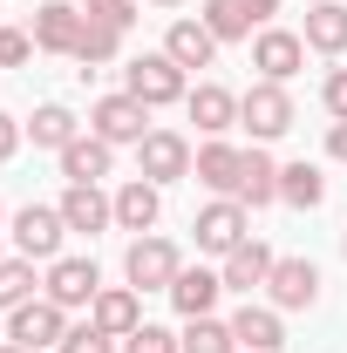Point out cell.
<instances>
[{
    "instance_id": "12",
    "label": "cell",
    "mask_w": 347,
    "mask_h": 353,
    "mask_svg": "<svg viewBox=\"0 0 347 353\" xmlns=\"http://www.w3.org/2000/svg\"><path fill=\"white\" fill-rule=\"evenodd\" d=\"M35 48L41 54H68L75 61V41H82V7H68V0H48V7H35Z\"/></svg>"
},
{
    "instance_id": "5",
    "label": "cell",
    "mask_w": 347,
    "mask_h": 353,
    "mask_svg": "<svg viewBox=\"0 0 347 353\" xmlns=\"http://www.w3.org/2000/svg\"><path fill=\"white\" fill-rule=\"evenodd\" d=\"M7 340H14V347H28V353L62 347V340H68V312L55 306V299H28V306L7 312Z\"/></svg>"
},
{
    "instance_id": "21",
    "label": "cell",
    "mask_w": 347,
    "mask_h": 353,
    "mask_svg": "<svg viewBox=\"0 0 347 353\" xmlns=\"http://www.w3.org/2000/svg\"><path fill=\"white\" fill-rule=\"evenodd\" d=\"M245 211H259V204H272L279 197V163L265 157V150H245V163H238V190H232Z\"/></svg>"
},
{
    "instance_id": "31",
    "label": "cell",
    "mask_w": 347,
    "mask_h": 353,
    "mask_svg": "<svg viewBox=\"0 0 347 353\" xmlns=\"http://www.w3.org/2000/svg\"><path fill=\"white\" fill-rule=\"evenodd\" d=\"M95 28H116V34H130V21H136V0H88L82 7Z\"/></svg>"
},
{
    "instance_id": "11",
    "label": "cell",
    "mask_w": 347,
    "mask_h": 353,
    "mask_svg": "<svg viewBox=\"0 0 347 353\" xmlns=\"http://www.w3.org/2000/svg\"><path fill=\"white\" fill-rule=\"evenodd\" d=\"M306 61V41L300 34H286V28H259V41H252V68H259V82H293Z\"/></svg>"
},
{
    "instance_id": "40",
    "label": "cell",
    "mask_w": 347,
    "mask_h": 353,
    "mask_svg": "<svg viewBox=\"0 0 347 353\" xmlns=\"http://www.w3.org/2000/svg\"><path fill=\"white\" fill-rule=\"evenodd\" d=\"M157 7H177V0H157Z\"/></svg>"
},
{
    "instance_id": "14",
    "label": "cell",
    "mask_w": 347,
    "mask_h": 353,
    "mask_svg": "<svg viewBox=\"0 0 347 353\" xmlns=\"http://www.w3.org/2000/svg\"><path fill=\"white\" fill-rule=\"evenodd\" d=\"M232 340H238V353H279L286 347L279 306H238L232 312Z\"/></svg>"
},
{
    "instance_id": "2",
    "label": "cell",
    "mask_w": 347,
    "mask_h": 353,
    "mask_svg": "<svg viewBox=\"0 0 347 353\" xmlns=\"http://www.w3.org/2000/svg\"><path fill=\"white\" fill-rule=\"evenodd\" d=\"M238 123L252 130V143L286 136L293 130V95H286V82H252L245 95H238Z\"/></svg>"
},
{
    "instance_id": "22",
    "label": "cell",
    "mask_w": 347,
    "mask_h": 353,
    "mask_svg": "<svg viewBox=\"0 0 347 353\" xmlns=\"http://www.w3.org/2000/svg\"><path fill=\"white\" fill-rule=\"evenodd\" d=\"M157 211H164V197H157V183H150V176H130V183L116 190V224L136 231V238L157 224Z\"/></svg>"
},
{
    "instance_id": "4",
    "label": "cell",
    "mask_w": 347,
    "mask_h": 353,
    "mask_svg": "<svg viewBox=\"0 0 347 353\" xmlns=\"http://www.w3.org/2000/svg\"><path fill=\"white\" fill-rule=\"evenodd\" d=\"M123 272H130V285H136V292H171V279L184 272V259H177V245H171V238L143 231V238L130 245V259H123Z\"/></svg>"
},
{
    "instance_id": "23",
    "label": "cell",
    "mask_w": 347,
    "mask_h": 353,
    "mask_svg": "<svg viewBox=\"0 0 347 353\" xmlns=\"http://www.w3.org/2000/svg\"><path fill=\"white\" fill-rule=\"evenodd\" d=\"M313 54H347V7L341 0H320L306 7V34H300Z\"/></svg>"
},
{
    "instance_id": "16",
    "label": "cell",
    "mask_w": 347,
    "mask_h": 353,
    "mask_svg": "<svg viewBox=\"0 0 347 353\" xmlns=\"http://www.w3.org/2000/svg\"><path fill=\"white\" fill-rule=\"evenodd\" d=\"M184 109H191V123H198L205 136H225L232 123H238V95L218 88V82H198L191 95H184Z\"/></svg>"
},
{
    "instance_id": "39",
    "label": "cell",
    "mask_w": 347,
    "mask_h": 353,
    "mask_svg": "<svg viewBox=\"0 0 347 353\" xmlns=\"http://www.w3.org/2000/svg\"><path fill=\"white\" fill-rule=\"evenodd\" d=\"M0 353H28V347H14V340H0Z\"/></svg>"
},
{
    "instance_id": "26",
    "label": "cell",
    "mask_w": 347,
    "mask_h": 353,
    "mask_svg": "<svg viewBox=\"0 0 347 353\" xmlns=\"http://www.w3.org/2000/svg\"><path fill=\"white\" fill-rule=\"evenodd\" d=\"M279 197H286L293 211H313V204L327 197V176L313 170V163H279Z\"/></svg>"
},
{
    "instance_id": "24",
    "label": "cell",
    "mask_w": 347,
    "mask_h": 353,
    "mask_svg": "<svg viewBox=\"0 0 347 353\" xmlns=\"http://www.w3.org/2000/svg\"><path fill=\"white\" fill-rule=\"evenodd\" d=\"M218 292H225L218 272H177V279H171V306L184 312V319H205V312L218 306Z\"/></svg>"
},
{
    "instance_id": "34",
    "label": "cell",
    "mask_w": 347,
    "mask_h": 353,
    "mask_svg": "<svg viewBox=\"0 0 347 353\" xmlns=\"http://www.w3.org/2000/svg\"><path fill=\"white\" fill-rule=\"evenodd\" d=\"M28 54H35V34L28 28H0V68H21Z\"/></svg>"
},
{
    "instance_id": "37",
    "label": "cell",
    "mask_w": 347,
    "mask_h": 353,
    "mask_svg": "<svg viewBox=\"0 0 347 353\" xmlns=\"http://www.w3.org/2000/svg\"><path fill=\"white\" fill-rule=\"evenodd\" d=\"M238 7H245V14H252V28H265V21H272V14H279V0H238Z\"/></svg>"
},
{
    "instance_id": "18",
    "label": "cell",
    "mask_w": 347,
    "mask_h": 353,
    "mask_svg": "<svg viewBox=\"0 0 347 353\" xmlns=\"http://www.w3.org/2000/svg\"><path fill=\"white\" fill-rule=\"evenodd\" d=\"M238 163H245V150H232V143L212 136V143L191 157V176H198L205 190H218V197H232V190H238Z\"/></svg>"
},
{
    "instance_id": "36",
    "label": "cell",
    "mask_w": 347,
    "mask_h": 353,
    "mask_svg": "<svg viewBox=\"0 0 347 353\" xmlns=\"http://www.w3.org/2000/svg\"><path fill=\"white\" fill-rule=\"evenodd\" d=\"M14 150H21V123H14V116H7V109H0V163H7V157H14Z\"/></svg>"
},
{
    "instance_id": "41",
    "label": "cell",
    "mask_w": 347,
    "mask_h": 353,
    "mask_svg": "<svg viewBox=\"0 0 347 353\" xmlns=\"http://www.w3.org/2000/svg\"><path fill=\"white\" fill-rule=\"evenodd\" d=\"M306 7H320V0H306Z\"/></svg>"
},
{
    "instance_id": "19",
    "label": "cell",
    "mask_w": 347,
    "mask_h": 353,
    "mask_svg": "<svg viewBox=\"0 0 347 353\" xmlns=\"http://www.w3.org/2000/svg\"><path fill=\"white\" fill-rule=\"evenodd\" d=\"M164 54H171L177 68H212V61H218V34L205 28V21H171Z\"/></svg>"
},
{
    "instance_id": "8",
    "label": "cell",
    "mask_w": 347,
    "mask_h": 353,
    "mask_svg": "<svg viewBox=\"0 0 347 353\" xmlns=\"http://www.w3.org/2000/svg\"><path fill=\"white\" fill-rule=\"evenodd\" d=\"M88 130L102 136V143H143V136H150V109H143L136 95H102V102L88 109Z\"/></svg>"
},
{
    "instance_id": "33",
    "label": "cell",
    "mask_w": 347,
    "mask_h": 353,
    "mask_svg": "<svg viewBox=\"0 0 347 353\" xmlns=\"http://www.w3.org/2000/svg\"><path fill=\"white\" fill-rule=\"evenodd\" d=\"M62 353H116V340L88 319V326H68V340H62Z\"/></svg>"
},
{
    "instance_id": "17",
    "label": "cell",
    "mask_w": 347,
    "mask_h": 353,
    "mask_svg": "<svg viewBox=\"0 0 347 353\" xmlns=\"http://www.w3.org/2000/svg\"><path fill=\"white\" fill-rule=\"evenodd\" d=\"M109 163H116V143H102L95 130L75 136V143L62 150V176H68V183H102V176H109Z\"/></svg>"
},
{
    "instance_id": "27",
    "label": "cell",
    "mask_w": 347,
    "mask_h": 353,
    "mask_svg": "<svg viewBox=\"0 0 347 353\" xmlns=\"http://www.w3.org/2000/svg\"><path fill=\"white\" fill-rule=\"evenodd\" d=\"M35 259H0V312H14V306H28L35 299Z\"/></svg>"
},
{
    "instance_id": "25",
    "label": "cell",
    "mask_w": 347,
    "mask_h": 353,
    "mask_svg": "<svg viewBox=\"0 0 347 353\" xmlns=\"http://www.w3.org/2000/svg\"><path fill=\"white\" fill-rule=\"evenodd\" d=\"M28 136H35L41 150H55V157H62V150L82 136V123H75V109H62V102H41V109H35V123H28Z\"/></svg>"
},
{
    "instance_id": "38",
    "label": "cell",
    "mask_w": 347,
    "mask_h": 353,
    "mask_svg": "<svg viewBox=\"0 0 347 353\" xmlns=\"http://www.w3.org/2000/svg\"><path fill=\"white\" fill-rule=\"evenodd\" d=\"M327 157H334V163H347V123H334V130H327Z\"/></svg>"
},
{
    "instance_id": "32",
    "label": "cell",
    "mask_w": 347,
    "mask_h": 353,
    "mask_svg": "<svg viewBox=\"0 0 347 353\" xmlns=\"http://www.w3.org/2000/svg\"><path fill=\"white\" fill-rule=\"evenodd\" d=\"M123 353H184V340H177V333H164V326H150V319H143V326H136L130 340H123Z\"/></svg>"
},
{
    "instance_id": "10",
    "label": "cell",
    "mask_w": 347,
    "mask_h": 353,
    "mask_svg": "<svg viewBox=\"0 0 347 353\" xmlns=\"http://www.w3.org/2000/svg\"><path fill=\"white\" fill-rule=\"evenodd\" d=\"M265 292H272V306H279V312L313 306V299H320V265H313V259H272Z\"/></svg>"
},
{
    "instance_id": "20",
    "label": "cell",
    "mask_w": 347,
    "mask_h": 353,
    "mask_svg": "<svg viewBox=\"0 0 347 353\" xmlns=\"http://www.w3.org/2000/svg\"><path fill=\"white\" fill-rule=\"evenodd\" d=\"M218 279H225V292H259L265 279H272V252H265L259 238H245V245L225 259V272H218Z\"/></svg>"
},
{
    "instance_id": "28",
    "label": "cell",
    "mask_w": 347,
    "mask_h": 353,
    "mask_svg": "<svg viewBox=\"0 0 347 353\" xmlns=\"http://www.w3.org/2000/svg\"><path fill=\"white\" fill-rule=\"evenodd\" d=\"M184 353H238V340H232V319H191L184 326Z\"/></svg>"
},
{
    "instance_id": "6",
    "label": "cell",
    "mask_w": 347,
    "mask_h": 353,
    "mask_svg": "<svg viewBox=\"0 0 347 353\" xmlns=\"http://www.w3.org/2000/svg\"><path fill=\"white\" fill-rule=\"evenodd\" d=\"M95 292H102V272H95V259H55L41 279V299H55V306H95Z\"/></svg>"
},
{
    "instance_id": "9",
    "label": "cell",
    "mask_w": 347,
    "mask_h": 353,
    "mask_svg": "<svg viewBox=\"0 0 347 353\" xmlns=\"http://www.w3.org/2000/svg\"><path fill=\"white\" fill-rule=\"evenodd\" d=\"M136 170L150 176V183H177V176H191V143L177 130H150L136 143Z\"/></svg>"
},
{
    "instance_id": "13",
    "label": "cell",
    "mask_w": 347,
    "mask_h": 353,
    "mask_svg": "<svg viewBox=\"0 0 347 353\" xmlns=\"http://www.w3.org/2000/svg\"><path fill=\"white\" fill-rule=\"evenodd\" d=\"M55 211H62L68 231H88V238H95V231H109V224H116V197H102L95 183H68Z\"/></svg>"
},
{
    "instance_id": "1",
    "label": "cell",
    "mask_w": 347,
    "mask_h": 353,
    "mask_svg": "<svg viewBox=\"0 0 347 353\" xmlns=\"http://www.w3.org/2000/svg\"><path fill=\"white\" fill-rule=\"evenodd\" d=\"M123 95H136L143 109H164V102H184L191 88H184V68H177L171 54H136L130 68H123Z\"/></svg>"
},
{
    "instance_id": "35",
    "label": "cell",
    "mask_w": 347,
    "mask_h": 353,
    "mask_svg": "<svg viewBox=\"0 0 347 353\" xmlns=\"http://www.w3.org/2000/svg\"><path fill=\"white\" fill-rule=\"evenodd\" d=\"M320 102H327V116H334V123H347V68H334V75H327Z\"/></svg>"
},
{
    "instance_id": "15",
    "label": "cell",
    "mask_w": 347,
    "mask_h": 353,
    "mask_svg": "<svg viewBox=\"0 0 347 353\" xmlns=\"http://www.w3.org/2000/svg\"><path fill=\"white\" fill-rule=\"evenodd\" d=\"M88 319L109 333V340H130L136 326H143V306H136V285H102L95 292V306H88Z\"/></svg>"
},
{
    "instance_id": "3",
    "label": "cell",
    "mask_w": 347,
    "mask_h": 353,
    "mask_svg": "<svg viewBox=\"0 0 347 353\" xmlns=\"http://www.w3.org/2000/svg\"><path fill=\"white\" fill-rule=\"evenodd\" d=\"M191 231H198V252L232 259V252L252 238V211H245L238 197H218V204H205V211H198V224H191Z\"/></svg>"
},
{
    "instance_id": "7",
    "label": "cell",
    "mask_w": 347,
    "mask_h": 353,
    "mask_svg": "<svg viewBox=\"0 0 347 353\" xmlns=\"http://www.w3.org/2000/svg\"><path fill=\"white\" fill-rule=\"evenodd\" d=\"M62 238H68V224H62L55 204H28V211L14 218V245H21V259L55 265V259H62Z\"/></svg>"
},
{
    "instance_id": "30",
    "label": "cell",
    "mask_w": 347,
    "mask_h": 353,
    "mask_svg": "<svg viewBox=\"0 0 347 353\" xmlns=\"http://www.w3.org/2000/svg\"><path fill=\"white\" fill-rule=\"evenodd\" d=\"M116 48H123V34H116V28H95V21L82 14V41H75L82 75H88V68H102V61H116Z\"/></svg>"
},
{
    "instance_id": "29",
    "label": "cell",
    "mask_w": 347,
    "mask_h": 353,
    "mask_svg": "<svg viewBox=\"0 0 347 353\" xmlns=\"http://www.w3.org/2000/svg\"><path fill=\"white\" fill-rule=\"evenodd\" d=\"M198 21L212 28L218 41H245V34H252V14H245L238 0H205V14H198Z\"/></svg>"
}]
</instances>
